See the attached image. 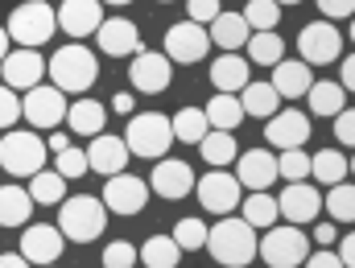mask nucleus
I'll return each instance as SVG.
<instances>
[{
  "mask_svg": "<svg viewBox=\"0 0 355 268\" xmlns=\"http://www.w3.org/2000/svg\"><path fill=\"white\" fill-rule=\"evenodd\" d=\"M99 4H128V0H99Z\"/></svg>",
  "mask_w": 355,
  "mask_h": 268,
  "instance_id": "13d9d810",
  "label": "nucleus"
},
{
  "mask_svg": "<svg viewBox=\"0 0 355 268\" xmlns=\"http://www.w3.org/2000/svg\"><path fill=\"white\" fill-rule=\"evenodd\" d=\"M248 37H252V25L244 21V12H219V17L211 21V42H219L227 54L240 50Z\"/></svg>",
  "mask_w": 355,
  "mask_h": 268,
  "instance_id": "393cba45",
  "label": "nucleus"
},
{
  "mask_svg": "<svg viewBox=\"0 0 355 268\" xmlns=\"http://www.w3.org/2000/svg\"><path fill=\"white\" fill-rule=\"evenodd\" d=\"M50 149H54V153H67V149H71V141H67L62 132H54V136H50Z\"/></svg>",
  "mask_w": 355,
  "mask_h": 268,
  "instance_id": "6e6d98bb",
  "label": "nucleus"
},
{
  "mask_svg": "<svg viewBox=\"0 0 355 268\" xmlns=\"http://www.w3.org/2000/svg\"><path fill=\"white\" fill-rule=\"evenodd\" d=\"M277 157L268 153V149H248L244 157H240V170H236V178L240 186H248V190H268L272 181H277Z\"/></svg>",
  "mask_w": 355,
  "mask_h": 268,
  "instance_id": "412c9836",
  "label": "nucleus"
},
{
  "mask_svg": "<svg viewBox=\"0 0 355 268\" xmlns=\"http://www.w3.org/2000/svg\"><path fill=\"white\" fill-rule=\"evenodd\" d=\"M4 29H8V37L21 42L25 50H37L46 37H54V29H58V12H54L46 0H25V4L12 8V17H8Z\"/></svg>",
  "mask_w": 355,
  "mask_h": 268,
  "instance_id": "20e7f679",
  "label": "nucleus"
},
{
  "mask_svg": "<svg viewBox=\"0 0 355 268\" xmlns=\"http://www.w3.org/2000/svg\"><path fill=\"white\" fill-rule=\"evenodd\" d=\"M87 161H91V170L103 174V178L124 174V170H128V145H124L120 136H91Z\"/></svg>",
  "mask_w": 355,
  "mask_h": 268,
  "instance_id": "6ab92c4d",
  "label": "nucleus"
},
{
  "mask_svg": "<svg viewBox=\"0 0 355 268\" xmlns=\"http://www.w3.org/2000/svg\"><path fill=\"white\" fill-rule=\"evenodd\" d=\"M306 95H310V111L314 116H339L347 91H343V83H314Z\"/></svg>",
  "mask_w": 355,
  "mask_h": 268,
  "instance_id": "473e14b6",
  "label": "nucleus"
},
{
  "mask_svg": "<svg viewBox=\"0 0 355 268\" xmlns=\"http://www.w3.org/2000/svg\"><path fill=\"white\" fill-rule=\"evenodd\" d=\"M54 170H58L62 178H79V174H91V161H87L83 149H67V153H58Z\"/></svg>",
  "mask_w": 355,
  "mask_h": 268,
  "instance_id": "79ce46f5",
  "label": "nucleus"
},
{
  "mask_svg": "<svg viewBox=\"0 0 355 268\" xmlns=\"http://www.w3.org/2000/svg\"><path fill=\"white\" fill-rule=\"evenodd\" d=\"M277 170H281V178L302 181L306 174H310V157H306L302 149H285V153L277 157Z\"/></svg>",
  "mask_w": 355,
  "mask_h": 268,
  "instance_id": "a19ab883",
  "label": "nucleus"
},
{
  "mask_svg": "<svg viewBox=\"0 0 355 268\" xmlns=\"http://www.w3.org/2000/svg\"><path fill=\"white\" fill-rule=\"evenodd\" d=\"M281 54H285V42H281L272 29L248 37V58H252V62H261V66H277V62H281Z\"/></svg>",
  "mask_w": 355,
  "mask_h": 268,
  "instance_id": "c9c22d12",
  "label": "nucleus"
},
{
  "mask_svg": "<svg viewBox=\"0 0 355 268\" xmlns=\"http://www.w3.org/2000/svg\"><path fill=\"white\" fill-rule=\"evenodd\" d=\"M297 50H302V62H306V66H327V62L339 58V50H343V33H339L331 21H314V25L302 29Z\"/></svg>",
  "mask_w": 355,
  "mask_h": 268,
  "instance_id": "6e6552de",
  "label": "nucleus"
},
{
  "mask_svg": "<svg viewBox=\"0 0 355 268\" xmlns=\"http://www.w3.org/2000/svg\"><path fill=\"white\" fill-rule=\"evenodd\" d=\"M352 42H355V17H352Z\"/></svg>",
  "mask_w": 355,
  "mask_h": 268,
  "instance_id": "052dcab7",
  "label": "nucleus"
},
{
  "mask_svg": "<svg viewBox=\"0 0 355 268\" xmlns=\"http://www.w3.org/2000/svg\"><path fill=\"white\" fill-rule=\"evenodd\" d=\"M17 116H21V99H17V91L0 87V128H12Z\"/></svg>",
  "mask_w": 355,
  "mask_h": 268,
  "instance_id": "c03bdc74",
  "label": "nucleus"
},
{
  "mask_svg": "<svg viewBox=\"0 0 355 268\" xmlns=\"http://www.w3.org/2000/svg\"><path fill=\"white\" fill-rule=\"evenodd\" d=\"M62 244H67V235H62L58 227L33 223V227H25V235H21V256H25L29 265L46 268V265H54V260L62 256Z\"/></svg>",
  "mask_w": 355,
  "mask_h": 268,
  "instance_id": "ddd939ff",
  "label": "nucleus"
},
{
  "mask_svg": "<svg viewBox=\"0 0 355 268\" xmlns=\"http://www.w3.org/2000/svg\"><path fill=\"white\" fill-rule=\"evenodd\" d=\"M33 194L21 186H0V227H25L33 215Z\"/></svg>",
  "mask_w": 355,
  "mask_h": 268,
  "instance_id": "5701e85b",
  "label": "nucleus"
},
{
  "mask_svg": "<svg viewBox=\"0 0 355 268\" xmlns=\"http://www.w3.org/2000/svg\"><path fill=\"white\" fill-rule=\"evenodd\" d=\"M137 260H141V252H137L132 244H124V240L103 248V268H132Z\"/></svg>",
  "mask_w": 355,
  "mask_h": 268,
  "instance_id": "37998d69",
  "label": "nucleus"
},
{
  "mask_svg": "<svg viewBox=\"0 0 355 268\" xmlns=\"http://www.w3.org/2000/svg\"><path fill=\"white\" fill-rule=\"evenodd\" d=\"M277 4H297V0H277Z\"/></svg>",
  "mask_w": 355,
  "mask_h": 268,
  "instance_id": "680f3d73",
  "label": "nucleus"
},
{
  "mask_svg": "<svg viewBox=\"0 0 355 268\" xmlns=\"http://www.w3.org/2000/svg\"><path fill=\"white\" fill-rule=\"evenodd\" d=\"M103 206L112 211V215H137V211H145V198H149V186L141 178H132V174H112V178L103 181Z\"/></svg>",
  "mask_w": 355,
  "mask_h": 268,
  "instance_id": "9b49d317",
  "label": "nucleus"
},
{
  "mask_svg": "<svg viewBox=\"0 0 355 268\" xmlns=\"http://www.w3.org/2000/svg\"><path fill=\"white\" fill-rule=\"evenodd\" d=\"M0 75H4V87L12 91H33L42 83V75H46V62H42V54L37 50H12L4 62H0Z\"/></svg>",
  "mask_w": 355,
  "mask_h": 268,
  "instance_id": "4468645a",
  "label": "nucleus"
},
{
  "mask_svg": "<svg viewBox=\"0 0 355 268\" xmlns=\"http://www.w3.org/2000/svg\"><path fill=\"white\" fill-rule=\"evenodd\" d=\"M198 190V202L211 211V215H232L240 206V178L236 174H223V170H211L207 178L194 181Z\"/></svg>",
  "mask_w": 355,
  "mask_h": 268,
  "instance_id": "9d476101",
  "label": "nucleus"
},
{
  "mask_svg": "<svg viewBox=\"0 0 355 268\" xmlns=\"http://www.w3.org/2000/svg\"><path fill=\"white\" fill-rule=\"evenodd\" d=\"M124 145H128V153H137V157L162 161V157L170 153V145H174V120L162 116V111L132 116V120H128V132H124Z\"/></svg>",
  "mask_w": 355,
  "mask_h": 268,
  "instance_id": "f03ea898",
  "label": "nucleus"
},
{
  "mask_svg": "<svg viewBox=\"0 0 355 268\" xmlns=\"http://www.w3.org/2000/svg\"><path fill=\"white\" fill-rule=\"evenodd\" d=\"M261 260L268 268H297L310 260V240L297 227H272L261 240Z\"/></svg>",
  "mask_w": 355,
  "mask_h": 268,
  "instance_id": "0eeeda50",
  "label": "nucleus"
},
{
  "mask_svg": "<svg viewBox=\"0 0 355 268\" xmlns=\"http://www.w3.org/2000/svg\"><path fill=\"white\" fill-rule=\"evenodd\" d=\"M310 174H314L318 181H327V186H339L343 174H347V161H343L339 149H322V153L310 157Z\"/></svg>",
  "mask_w": 355,
  "mask_h": 268,
  "instance_id": "f704fd0d",
  "label": "nucleus"
},
{
  "mask_svg": "<svg viewBox=\"0 0 355 268\" xmlns=\"http://www.w3.org/2000/svg\"><path fill=\"white\" fill-rule=\"evenodd\" d=\"M335 136L355 149V107H343V111L335 116Z\"/></svg>",
  "mask_w": 355,
  "mask_h": 268,
  "instance_id": "a18cd8bd",
  "label": "nucleus"
},
{
  "mask_svg": "<svg viewBox=\"0 0 355 268\" xmlns=\"http://www.w3.org/2000/svg\"><path fill=\"white\" fill-rule=\"evenodd\" d=\"M162 198H186L194 190V170L186 161H157L153 170V181H149Z\"/></svg>",
  "mask_w": 355,
  "mask_h": 268,
  "instance_id": "4be33fe9",
  "label": "nucleus"
},
{
  "mask_svg": "<svg viewBox=\"0 0 355 268\" xmlns=\"http://www.w3.org/2000/svg\"><path fill=\"white\" fill-rule=\"evenodd\" d=\"M202 111H207L211 128H219V132H232V128L244 120V103H240L236 95H223V91H219V95H215V99H211Z\"/></svg>",
  "mask_w": 355,
  "mask_h": 268,
  "instance_id": "cd10ccee",
  "label": "nucleus"
},
{
  "mask_svg": "<svg viewBox=\"0 0 355 268\" xmlns=\"http://www.w3.org/2000/svg\"><path fill=\"white\" fill-rule=\"evenodd\" d=\"M207 235H211V231H207L202 219H182V223L174 227V240H178L182 252H198V248H207Z\"/></svg>",
  "mask_w": 355,
  "mask_h": 268,
  "instance_id": "ea45409f",
  "label": "nucleus"
},
{
  "mask_svg": "<svg viewBox=\"0 0 355 268\" xmlns=\"http://www.w3.org/2000/svg\"><path fill=\"white\" fill-rule=\"evenodd\" d=\"M244 116H261V120H272L277 116V103H281V95L272 83H248L244 87Z\"/></svg>",
  "mask_w": 355,
  "mask_h": 268,
  "instance_id": "c85d7f7f",
  "label": "nucleus"
},
{
  "mask_svg": "<svg viewBox=\"0 0 355 268\" xmlns=\"http://www.w3.org/2000/svg\"><path fill=\"white\" fill-rule=\"evenodd\" d=\"M42 166H46L42 136L17 132V128H8V136H0V170L8 178H33V174H42Z\"/></svg>",
  "mask_w": 355,
  "mask_h": 268,
  "instance_id": "39448f33",
  "label": "nucleus"
},
{
  "mask_svg": "<svg viewBox=\"0 0 355 268\" xmlns=\"http://www.w3.org/2000/svg\"><path fill=\"white\" fill-rule=\"evenodd\" d=\"M272 87L281 99H297V95H306V91L314 87V75H310V66L306 62H277V71H272Z\"/></svg>",
  "mask_w": 355,
  "mask_h": 268,
  "instance_id": "b1692460",
  "label": "nucleus"
},
{
  "mask_svg": "<svg viewBox=\"0 0 355 268\" xmlns=\"http://www.w3.org/2000/svg\"><path fill=\"white\" fill-rule=\"evenodd\" d=\"M252 231H257V227H252L248 219H232V215H223V219L211 227L207 248H211V256H215L223 268H244L252 256H261V244H257Z\"/></svg>",
  "mask_w": 355,
  "mask_h": 268,
  "instance_id": "f257e3e1",
  "label": "nucleus"
},
{
  "mask_svg": "<svg viewBox=\"0 0 355 268\" xmlns=\"http://www.w3.org/2000/svg\"><path fill=\"white\" fill-rule=\"evenodd\" d=\"M58 25H62L71 37H91V33H99V25H103V4H99V0H62Z\"/></svg>",
  "mask_w": 355,
  "mask_h": 268,
  "instance_id": "a211bd4d",
  "label": "nucleus"
},
{
  "mask_svg": "<svg viewBox=\"0 0 355 268\" xmlns=\"http://www.w3.org/2000/svg\"><path fill=\"white\" fill-rule=\"evenodd\" d=\"M277 202H281V215H285L293 227L314 223L318 211H322V194H318L314 186H306V181H289V190H285Z\"/></svg>",
  "mask_w": 355,
  "mask_h": 268,
  "instance_id": "dca6fc26",
  "label": "nucleus"
},
{
  "mask_svg": "<svg viewBox=\"0 0 355 268\" xmlns=\"http://www.w3.org/2000/svg\"><path fill=\"white\" fill-rule=\"evenodd\" d=\"M322 206L331 211V219H339V223H355V186H331V194L322 198Z\"/></svg>",
  "mask_w": 355,
  "mask_h": 268,
  "instance_id": "4c0bfd02",
  "label": "nucleus"
},
{
  "mask_svg": "<svg viewBox=\"0 0 355 268\" xmlns=\"http://www.w3.org/2000/svg\"><path fill=\"white\" fill-rule=\"evenodd\" d=\"M265 136H268V145H277L281 153H285V149H302V145L310 141V120H306L302 111L285 107V111H277V116L268 120Z\"/></svg>",
  "mask_w": 355,
  "mask_h": 268,
  "instance_id": "f3484780",
  "label": "nucleus"
},
{
  "mask_svg": "<svg viewBox=\"0 0 355 268\" xmlns=\"http://www.w3.org/2000/svg\"><path fill=\"white\" fill-rule=\"evenodd\" d=\"M95 37H99V50L112 54V58H124V54H137V50H141L137 25H132L128 17H112V21H103Z\"/></svg>",
  "mask_w": 355,
  "mask_h": 268,
  "instance_id": "aec40b11",
  "label": "nucleus"
},
{
  "mask_svg": "<svg viewBox=\"0 0 355 268\" xmlns=\"http://www.w3.org/2000/svg\"><path fill=\"white\" fill-rule=\"evenodd\" d=\"M198 149H202V161L215 166V170L236 161V136H232V132H219V128H215V132H207V136L198 141Z\"/></svg>",
  "mask_w": 355,
  "mask_h": 268,
  "instance_id": "c756f323",
  "label": "nucleus"
},
{
  "mask_svg": "<svg viewBox=\"0 0 355 268\" xmlns=\"http://www.w3.org/2000/svg\"><path fill=\"white\" fill-rule=\"evenodd\" d=\"M211 132V120L202 107H182L174 116V141H186V145H198L202 136Z\"/></svg>",
  "mask_w": 355,
  "mask_h": 268,
  "instance_id": "7c9ffc66",
  "label": "nucleus"
},
{
  "mask_svg": "<svg viewBox=\"0 0 355 268\" xmlns=\"http://www.w3.org/2000/svg\"><path fill=\"white\" fill-rule=\"evenodd\" d=\"M103 120H107V111L95 99H79V103L67 107V124H71L75 136H99L103 132Z\"/></svg>",
  "mask_w": 355,
  "mask_h": 268,
  "instance_id": "a878e982",
  "label": "nucleus"
},
{
  "mask_svg": "<svg viewBox=\"0 0 355 268\" xmlns=\"http://www.w3.org/2000/svg\"><path fill=\"white\" fill-rule=\"evenodd\" d=\"M339 260H343V268H355V235H343V248H339Z\"/></svg>",
  "mask_w": 355,
  "mask_h": 268,
  "instance_id": "8fccbe9b",
  "label": "nucleus"
},
{
  "mask_svg": "<svg viewBox=\"0 0 355 268\" xmlns=\"http://www.w3.org/2000/svg\"><path fill=\"white\" fill-rule=\"evenodd\" d=\"M0 268H29V260H25L21 252H17V256H12V252H0Z\"/></svg>",
  "mask_w": 355,
  "mask_h": 268,
  "instance_id": "864d4df0",
  "label": "nucleus"
},
{
  "mask_svg": "<svg viewBox=\"0 0 355 268\" xmlns=\"http://www.w3.org/2000/svg\"><path fill=\"white\" fill-rule=\"evenodd\" d=\"M67 107H71V103L62 99V91L42 87V83L21 99V116H25L33 128H58V124L67 120Z\"/></svg>",
  "mask_w": 355,
  "mask_h": 268,
  "instance_id": "1a4fd4ad",
  "label": "nucleus"
},
{
  "mask_svg": "<svg viewBox=\"0 0 355 268\" xmlns=\"http://www.w3.org/2000/svg\"><path fill=\"white\" fill-rule=\"evenodd\" d=\"M211 46V33L198 25V21H182L166 29V58L170 62H198Z\"/></svg>",
  "mask_w": 355,
  "mask_h": 268,
  "instance_id": "f8f14e48",
  "label": "nucleus"
},
{
  "mask_svg": "<svg viewBox=\"0 0 355 268\" xmlns=\"http://www.w3.org/2000/svg\"><path fill=\"white\" fill-rule=\"evenodd\" d=\"M4 58H8V29L0 25V62H4Z\"/></svg>",
  "mask_w": 355,
  "mask_h": 268,
  "instance_id": "4d7b16f0",
  "label": "nucleus"
},
{
  "mask_svg": "<svg viewBox=\"0 0 355 268\" xmlns=\"http://www.w3.org/2000/svg\"><path fill=\"white\" fill-rule=\"evenodd\" d=\"M50 79H54V87L58 91H75V95H83V91L99 79L95 54H91L87 46H62V50L50 58Z\"/></svg>",
  "mask_w": 355,
  "mask_h": 268,
  "instance_id": "423d86ee",
  "label": "nucleus"
},
{
  "mask_svg": "<svg viewBox=\"0 0 355 268\" xmlns=\"http://www.w3.org/2000/svg\"><path fill=\"white\" fill-rule=\"evenodd\" d=\"M244 21H248L257 33L277 29V21H281V4H277V0H248V8H244Z\"/></svg>",
  "mask_w": 355,
  "mask_h": 268,
  "instance_id": "58836bf2",
  "label": "nucleus"
},
{
  "mask_svg": "<svg viewBox=\"0 0 355 268\" xmlns=\"http://www.w3.org/2000/svg\"><path fill=\"white\" fill-rule=\"evenodd\" d=\"M128 79H132L137 91L157 95V91L170 87V58L166 54H153V50H137L132 54V66H128Z\"/></svg>",
  "mask_w": 355,
  "mask_h": 268,
  "instance_id": "2eb2a0df",
  "label": "nucleus"
},
{
  "mask_svg": "<svg viewBox=\"0 0 355 268\" xmlns=\"http://www.w3.org/2000/svg\"><path fill=\"white\" fill-rule=\"evenodd\" d=\"M211 83L223 91V95L244 91V87H248V62H244L240 54H223V58L211 66Z\"/></svg>",
  "mask_w": 355,
  "mask_h": 268,
  "instance_id": "bb28decb",
  "label": "nucleus"
},
{
  "mask_svg": "<svg viewBox=\"0 0 355 268\" xmlns=\"http://www.w3.org/2000/svg\"><path fill=\"white\" fill-rule=\"evenodd\" d=\"M314 240H318V244H322V248H331V244H335V240H339V231H335V227H331V223H322V227H318V231H314Z\"/></svg>",
  "mask_w": 355,
  "mask_h": 268,
  "instance_id": "603ef678",
  "label": "nucleus"
},
{
  "mask_svg": "<svg viewBox=\"0 0 355 268\" xmlns=\"http://www.w3.org/2000/svg\"><path fill=\"white\" fill-rule=\"evenodd\" d=\"M343 91H355V54L343 58Z\"/></svg>",
  "mask_w": 355,
  "mask_h": 268,
  "instance_id": "3c124183",
  "label": "nucleus"
},
{
  "mask_svg": "<svg viewBox=\"0 0 355 268\" xmlns=\"http://www.w3.org/2000/svg\"><path fill=\"white\" fill-rule=\"evenodd\" d=\"M186 8H190V21H198V25H202V21H215V17L223 12L219 0H190Z\"/></svg>",
  "mask_w": 355,
  "mask_h": 268,
  "instance_id": "49530a36",
  "label": "nucleus"
},
{
  "mask_svg": "<svg viewBox=\"0 0 355 268\" xmlns=\"http://www.w3.org/2000/svg\"><path fill=\"white\" fill-rule=\"evenodd\" d=\"M103 223H107V206L103 198H91V194H79V198H67L62 211H58V231L75 244H91L103 235Z\"/></svg>",
  "mask_w": 355,
  "mask_h": 268,
  "instance_id": "7ed1b4c3",
  "label": "nucleus"
},
{
  "mask_svg": "<svg viewBox=\"0 0 355 268\" xmlns=\"http://www.w3.org/2000/svg\"><path fill=\"white\" fill-rule=\"evenodd\" d=\"M318 8L335 21V17H355V0H318Z\"/></svg>",
  "mask_w": 355,
  "mask_h": 268,
  "instance_id": "de8ad7c7",
  "label": "nucleus"
},
{
  "mask_svg": "<svg viewBox=\"0 0 355 268\" xmlns=\"http://www.w3.org/2000/svg\"><path fill=\"white\" fill-rule=\"evenodd\" d=\"M178 256H182V248H178L174 235H153V240H145V248H141L145 268H178Z\"/></svg>",
  "mask_w": 355,
  "mask_h": 268,
  "instance_id": "2f4dec72",
  "label": "nucleus"
},
{
  "mask_svg": "<svg viewBox=\"0 0 355 268\" xmlns=\"http://www.w3.org/2000/svg\"><path fill=\"white\" fill-rule=\"evenodd\" d=\"M29 194L33 202H67V178L58 170H42L29 178Z\"/></svg>",
  "mask_w": 355,
  "mask_h": 268,
  "instance_id": "72a5a7b5",
  "label": "nucleus"
},
{
  "mask_svg": "<svg viewBox=\"0 0 355 268\" xmlns=\"http://www.w3.org/2000/svg\"><path fill=\"white\" fill-rule=\"evenodd\" d=\"M306 268H343V260H339V252H314Z\"/></svg>",
  "mask_w": 355,
  "mask_h": 268,
  "instance_id": "09e8293b",
  "label": "nucleus"
},
{
  "mask_svg": "<svg viewBox=\"0 0 355 268\" xmlns=\"http://www.w3.org/2000/svg\"><path fill=\"white\" fill-rule=\"evenodd\" d=\"M347 174H355V157H352V161H347Z\"/></svg>",
  "mask_w": 355,
  "mask_h": 268,
  "instance_id": "bf43d9fd",
  "label": "nucleus"
},
{
  "mask_svg": "<svg viewBox=\"0 0 355 268\" xmlns=\"http://www.w3.org/2000/svg\"><path fill=\"white\" fill-rule=\"evenodd\" d=\"M277 215H281V202H277V198H268L265 190H257L252 198H244V219H248L252 227H272V223H277Z\"/></svg>",
  "mask_w": 355,
  "mask_h": 268,
  "instance_id": "e433bc0d",
  "label": "nucleus"
},
{
  "mask_svg": "<svg viewBox=\"0 0 355 268\" xmlns=\"http://www.w3.org/2000/svg\"><path fill=\"white\" fill-rule=\"evenodd\" d=\"M112 107H116L120 116H128V111H132V95H128V91H124V95H116V99H112Z\"/></svg>",
  "mask_w": 355,
  "mask_h": 268,
  "instance_id": "5fc2aeb1",
  "label": "nucleus"
}]
</instances>
